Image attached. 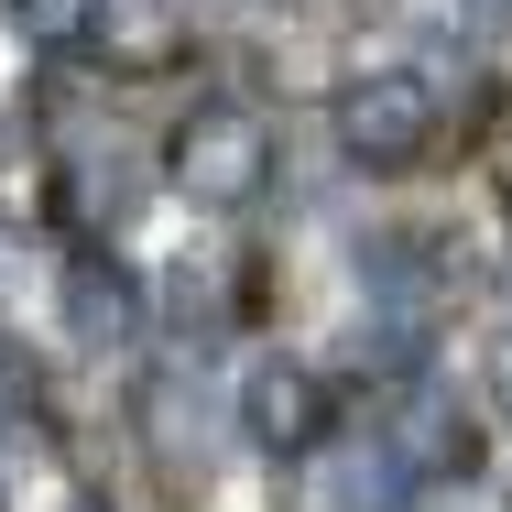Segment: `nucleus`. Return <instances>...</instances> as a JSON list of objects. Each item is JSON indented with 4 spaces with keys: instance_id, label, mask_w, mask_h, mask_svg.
Instances as JSON below:
<instances>
[{
    "instance_id": "1a4fd4ad",
    "label": "nucleus",
    "mask_w": 512,
    "mask_h": 512,
    "mask_svg": "<svg viewBox=\"0 0 512 512\" xmlns=\"http://www.w3.org/2000/svg\"><path fill=\"white\" fill-rule=\"evenodd\" d=\"M371 295H382V306H404V316H425L436 295H447L436 240H371Z\"/></svg>"
},
{
    "instance_id": "f8f14e48",
    "label": "nucleus",
    "mask_w": 512,
    "mask_h": 512,
    "mask_svg": "<svg viewBox=\"0 0 512 512\" xmlns=\"http://www.w3.org/2000/svg\"><path fill=\"white\" fill-rule=\"evenodd\" d=\"M11 251H22V240H11V229H0V273H11Z\"/></svg>"
},
{
    "instance_id": "423d86ee",
    "label": "nucleus",
    "mask_w": 512,
    "mask_h": 512,
    "mask_svg": "<svg viewBox=\"0 0 512 512\" xmlns=\"http://www.w3.org/2000/svg\"><path fill=\"white\" fill-rule=\"evenodd\" d=\"M142 458H153L164 491H197L207 469H218L207 414H197V382H186V371H153V382H142Z\"/></svg>"
},
{
    "instance_id": "7ed1b4c3",
    "label": "nucleus",
    "mask_w": 512,
    "mask_h": 512,
    "mask_svg": "<svg viewBox=\"0 0 512 512\" xmlns=\"http://www.w3.org/2000/svg\"><path fill=\"white\" fill-rule=\"evenodd\" d=\"M55 306H66V338H77V349H131V338H142V273H131L109 240H88V251H66Z\"/></svg>"
},
{
    "instance_id": "ddd939ff",
    "label": "nucleus",
    "mask_w": 512,
    "mask_h": 512,
    "mask_svg": "<svg viewBox=\"0 0 512 512\" xmlns=\"http://www.w3.org/2000/svg\"><path fill=\"white\" fill-rule=\"evenodd\" d=\"M77 512H109V502H77Z\"/></svg>"
},
{
    "instance_id": "6e6552de",
    "label": "nucleus",
    "mask_w": 512,
    "mask_h": 512,
    "mask_svg": "<svg viewBox=\"0 0 512 512\" xmlns=\"http://www.w3.org/2000/svg\"><path fill=\"white\" fill-rule=\"evenodd\" d=\"M131 207H142V175H131L120 153H77V175H66V218H77L88 240H109Z\"/></svg>"
},
{
    "instance_id": "39448f33",
    "label": "nucleus",
    "mask_w": 512,
    "mask_h": 512,
    "mask_svg": "<svg viewBox=\"0 0 512 512\" xmlns=\"http://www.w3.org/2000/svg\"><path fill=\"white\" fill-rule=\"evenodd\" d=\"M240 425H251L273 458H316V447H327V382H316L306 360H262V371L240 382Z\"/></svg>"
},
{
    "instance_id": "0eeeda50",
    "label": "nucleus",
    "mask_w": 512,
    "mask_h": 512,
    "mask_svg": "<svg viewBox=\"0 0 512 512\" xmlns=\"http://www.w3.org/2000/svg\"><path fill=\"white\" fill-rule=\"evenodd\" d=\"M109 11H120V0H0V22H11L33 55H88L109 33Z\"/></svg>"
},
{
    "instance_id": "f03ea898",
    "label": "nucleus",
    "mask_w": 512,
    "mask_h": 512,
    "mask_svg": "<svg viewBox=\"0 0 512 512\" xmlns=\"http://www.w3.org/2000/svg\"><path fill=\"white\" fill-rule=\"evenodd\" d=\"M425 142H436V77L425 66H371L338 88V153L349 164L404 175V164H425Z\"/></svg>"
},
{
    "instance_id": "f257e3e1",
    "label": "nucleus",
    "mask_w": 512,
    "mask_h": 512,
    "mask_svg": "<svg viewBox=\"0 0 512 512\" xmlns=\"http://www.w3.org/2000/svg\"><path fill=\"white\" fill-rule=\"evenodd\" d=\"M175 186L197 207H251L262 186H273V120L262 109H240V99H207L186 109V131H175Z\"/></svg>"
},
{
    "instance_id": "20e7f679",
    "label": "nucleus",
    "mask_w": 512,
    "mask_h": 512,
    "mask_svg": "<svg viewBox=\"0 0 512 512\" xmlns=\"http://www.w3.org/2000/svg\"><path fill=\"white\" fill-rule=\"evenodd\" d=\"M382 447H393V469H404L414 491H447V480H469V469H480V425L447 404V393H425V382L393 404Z\"/></svg>"
},
{
    "instance_id": "9b49d317",
    "label": "nucleus",
    "mask_w": 512,
    "mask_h": 512,
    "mask_svg": "<svg viewBox=\"0 0 512 512\" xmlns=\"http://www.w3.org/2000/svg\"><path fill=\"white\" fill-rule=\"evenodd\" d=\"M491 404L512 414V338H502V360H491Z\"/></svg>"
},
{
    "instance_id": "9d476101",
    "label": "nucleus",
    "mask_w": 512,
    "mask_h": 512,
    "mask_svg": "<svg viewBox=\"0 0 512 512\" xmlns=\"http://www.w3.org/2000/svg\"><path fill=\"white\" fill-rule=\"evenodd\" d=\"M458 22H480V33H512V0H458Z\"/></svg>"
}]
</instances>
